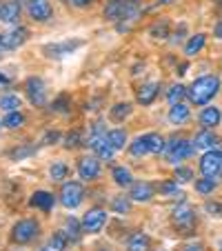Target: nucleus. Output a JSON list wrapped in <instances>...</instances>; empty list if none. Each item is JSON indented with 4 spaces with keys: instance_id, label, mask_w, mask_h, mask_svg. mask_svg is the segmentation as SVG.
I'll return each instance as SVG.
<instances>
[{
    "instance_id": "nucleus-1",
    "label": "nucleus",
    "mask_w": 222,
    "mask_h": 251,
    "mask_svg": "<svg viewBox=\"0 0 222 251\" xmlns=\"http://www.w3.org/2000/svg\"><path fill=\"white\" fill-rule=\"evenodd\" d=\"M218 91H220V78L218 76H202V78L191 82V87L187 89V96H189V100L196 104V107H202V104H207Z\"/></svg>"
},
{
    "instance_id": "nucleus-2",
    "label": "nucleus",
    "mask_w": 222,
    "mask_h": 251,
    "mask_svg": "<svg viewBox=\"0 0 222 251\" xmlns=\"http://www.w3.org/2000/svg\"><path fill=\"white\" fill-rule=\"evenodd\" d=\"M140 14V0H109L104 5L107 20H133Z\"/></svg>"
},
{
    "instance_id": "nucleus-3",
    "label": "nucleus",
    "mask_w": 222,
    "mask_h": 251,
    "mask_svg": "<svg viewBox=\"0 0 222 251\" xmlns=\"http://www.w3.org/2000/svg\"><path fill=\"white\" fill-rule=\"evenodd\" d=\"M165 147V138L160 133H145L131 142L129 151H131V156H147V153H162Z\"/></svg>"
},
{
    "instance_id": "nucleus-4",
    "label": "nucleus",
    "mask_w": 222,
    "mask_h": 251,
    "mask_svg": "<svg viewBox=\"0 0 222 251\" xmlns=\"http://www.w3.org/2000/svg\"><path fill=\"white\" fill-rule=\"evenodd\" d=\"M171 220H173L175 229L180 233H184V236H189V233L196 231V213L189 204H184V202L178 204L173 209V213H171Z\"/></svg>"
},
{
    "instance_id": "nucleus-5",
    "label": "nucleus",
    "mask_w": 222,
    "mask_h": 251,
    "mask_svg": "<svg viewBox=\"0 0 222 251\" xmlns=\"http://www.w3.org/2000/svg\"><path fill=\"white\" fill-rule=\"evenodd\" d=\"M38 231H40V225L36 220H31V218L18 220L14 225V229H11V240L16 245H27V242H31L33 238L38 236Z\"/></svg>"
},
{
    "instance_id": "nucleus-6",
    "label": "nucleus",
    "mask_w": 222,
    "mask_h": 251,
    "mask_svg": "<svg viewBox=\"0 0 222 251\" xmlns=\"http://www.w3.org/2000/svg\"><path fill=\"white\" fill-rule=\"evenodd\" d=\"M82 198H85V189H82L80 182L74 180V182H65V185H62V189H60V202H62V207L76 209V207H80Z\"/></svg>"
},
{
    "instance_id": "nucleus-7",
    "label": "nucleus",
    "mask_w": 222,
    "mask_h": 251,
    "mask_svg": "<svg viewBox=\"0 0 222 251\" xmlns=\"http://www.w3.org/2000/svg\"><path fill=\"white\" fill-rule=\"evenodd\" d=\"M200 171H202V176H207V178H220L222 176V151H218V149H211V151H207L202 156V160H200Z\"/></svg>"
},
{
    "instance_id": "nucleus-8",
    "label": "nucleus",
    "mask_w": 222,
    "mask_h": 251,
    "mask_svg": "<svg viewBox=\"0 0 222 251\" xmlns=\"http://www.w3.org/2000/svg\"><path fill=\"white\" fill-rule=\"evenodd\" d=\"M104 223H107V211H104V209H100V207L89 209V211L82 216V220H80L82 231H85V233H98V231H102Z\"/></svg>"
},
{
    "instance_id": "nucleus-9",
    "label": "nucleus",
    "mask_w": 222,
    "mask_h": 251,
    "mask_svg": "<svg viewBox=\"0 0 222 251\" xmlns=\"http://www.w3.org/2000/svg\"><path fill=\"white\" fill-rule=\"evenodd\" d=\"M194 142L184 140V138H180V140H171L169 145H167V160L171 162V165H175V162L184 160V158H189L191 153H194Z\"/></svg>"
},
{
    "instance_id": "nucleus-10",
    "label": "nucleus",
    "mask_w": 222,
    "mask_h": 251,
    "mask_svg": "<svg viewBox=\"0 0 222 251\" xmlns=\"http://www.w3.org/2000/svg\"><path fill=\"white\" fill-rule=\"evenodd\" d=\"M27 14L33 23H47V20L53 16L51 2H49V0H29Z\"/></svg>"
},
{
    "instance_id": "nucleus-11",
    "label": "nucleus",
    "mask_w": 222,
    "mask_h": 251,
    "mask_svg": "<svg viewBox=\"0 0 222 251\" xmlns=\"http://www.w3.org/2000/svg\"><path fill=\"white\" fill-rule=\"evenodd\" d=\"M25 91H27V98L31 104H36V107H43L45 100H47V96H45V85L40 78L31 76L27 78V82H25Z\"/></svg>"
},
{
    "instance_id": "nucleus-12",
    "label": "nucleus",
    "mask_w": 222,
    "mask_h": 251,
    "mask_svg": "<svg viewBox=\"0 0 222 251\" xmlns=\"http://www.w3.org/2000/svg\"><path fill=\"white\" fill-rule=\"evenodd\" d=\"M98 174H100L98 158L87 156V158H80V160H78V176H80L82 180H96Z\"/></svg>"
},
{
    "instance_id": "nucleus-13",
    "label": "nucleus",
    "mask_w": 222,
    "mask_h": 251,
    "mask_svg": "<svg viewBox=\"0 0 222 251\" xmlns=\"http://www.w3.org/2000/svg\"><path fill=\"white\" fill-rule=\"evenodd\" d=\"M20 18V0H7L0 5V20L7 25L18 23Z\"/></svg>"
},
{
    "instance_id": "nucleus-14",
    "label": "nucleus",
    "mask_w": 222,
    "mask_h": 251,
    "mask_svg": "<svg viewBox=\"0 0 222 251\" xmlns=\"http://www.w3.org/2000/svg\"><path fill=\"white\" fill-rule=\"evenodd\" d=\"M129 198L136 200V202H147V200L153 198V185L151 182H133L131 191H129Z\"/></svg>"
},
{
    "instance_id": "nucleus-15",
    "label": "nucleus",
    "mask_w": 222,
    "mask_h": 251,
    "mask_svg": "<svg viewBox=\"0 0 222 251\" xmlns=\"http://www.w3.org/2000/svg\"><path fill=\"white\" fill-rule=\"evenodd\" d=\"M80 40H67V43H60V45H47V47L43 49L45 53H47L49 58H53V56H65V53H71L76 47H80Z\"/></svg>"
},
{
    "instance_id": "nucleus-16",
    "label": "nucleus",
    "mask_w": 222,
    "mask_h": 251,
    "mask_svg": "<svg viewBox=\"0 0 222 251\" xmlns=\"http://www.w3.org/2000/svg\"><path fill=\"white\" fill-rule=\"evenodd\" d=\"M27 36H29V31L25 27H18V29H14V31H9V33H5L2 36V43H5V49H18L20 45L27 40Z\"/></svg>"
},
{
    "instance_id": "nucleus-17",
    "label": "nucleus",
    "mask_w": 222,
    "mask_h": 251,
    "mask_svg": "<svg viewBox=\"0 0 222 251\" xmlns=\"http://www.w3.org/2000/svg\"><path fill=\"white\" fill-rule=\"evenodd\" d=\"M220 120H222V114L218 107H204L202 114H200V125L204 129H216L220 125Z\"/></svg>"
},
{
    "instance_id": "nucleus-18",
    "label": "nucleus",
    "mask_w": 222,
    "mask_h": 251,
    "mask_svg": "<svg viewBox=\"0 0 222 251\" xmlns=\"http://www.w3.org/2000/svg\"><path fill=\"white\" fill-rule=\"evenodd\" d=\"M218 145H220V140H218V138L213 136L209 129L200 131L198 136L194 138V147H196V149H207V151H211V149H216Z\"/></svg>"
},
{
    "instance_id": "nucleus-19",
    "label": "nucleus",
    "mask_w": 222,
    "mask_h": 251,
    "mask_svg": "<svg viewBox=\"0 0 222 251\" xmlns=\"http://www.w3.org/2000/svg\"><path fill=\"white\" fill-rule=\"evenodd\" d=\"M53 194H49V191H36V194L31 196V200H29V204L36 209H43V211H51L53 207Z\"/></svg>"
},
{
    "instance_id": "nucleus-20",
    "label": "nucleus",
    "mask_w": 222,
    "mask_h": 251,
    "mask_svg": "<svg viewBox=\"0 0 222 251\" xmlns=\"http://www.w3.org/2000/svg\"><path fill=\"white\" fill-rule=\"evenodd\" d=\"M189 107H184L182 102H178V104H171V109H169V123L171 125H184L187 120H189Z\"/></svg>"
},
{
    "instance_id": "nucleus-21",
    "label": "nucleus",
    "mask_w": 222,
    "mask_h": 251,
    "mask_svg": "<svg viewBox=\"0 0 222 251\" xmlns=\"http://www.w3.org/2000/svg\"><path fill=\"white\" fill-rule=\"evenodd\" d=\"M156 96H158V85L156 82H147V85H142L140 89H138L136 98H138V102L147 107V104H151L153 100H156Z\"/></svg>"
},
{
    "instance_id": "nucleus-22",
    "label": "nucleus",
    "mask_w": 222,
    "mask_h": 251,
    "mask_svg": "<svg viewBox=\"0 0 222 251\" xmlns=\"http://www.w3.org/2000/svg\"><path fill=\"white\" fill-rule=\"evenodd\" d=\"M149 247H151V240H149V236L147 233H133L131 238L127 240V251H149Z\"/></svg>"
},
{
    "instance_id": "nucleus-23",
    "label": "nucleus",
    "mask_w": 222,
    "mask_h": 251,
    "mask_svg": "<svg viewBox=\"0 0 222 251\" xmlns=\"http://www.w3.org/2000/svg\"><path fill=\"white\" fill-rule=\"evenodd\" d=\"M114 182L118 187H129L133 185V178H131V171L127 169V167H114Z\"/></svg>"
},
{
    "instance_id": "nucleus-24",
    "label": "nucleus",
    "mask_w": 222,
    "mask_h": 251,
    "mask_svg": "<svg viewBox=\"0 0 222 251\" xmlns=\"http://www.w3.org/2000/svg\"><path fill=\"white\" fill-rule=\"evenodd\" d=\"M62 231H65L67 236H69V240H71V242H76L78 238H80V233H82V225L78 223V220L74 218V216H71V218H67L65 229H62Z\"/></svg>"
},
{
    "instance_id": "nucleus-25",
    "label": "nucleus",
    "mask_w": 222,
    "mask_h": 251,
    "mask_svg": "<svg viewBox=\"0 0 222 251\" xmlns=\"http://www.w3.org/2000/svg\"><path fill=\"white\" fill-rule=\"evenodd\" d=\"M202 47H204V33H196V36L189 38V43L184 45V53L187 56H196Z\"/></svg>"
},
{
    "instance_id": "nucleus-26",
    "label": "nucleus",
    "mask_w": 222,
    "mask_h": 251,
    "mask_svg": "<svg viewBox=\"0 0 222 251\" xmlns=\"http://www.w3.org/2000/svg\"><path fill=\"white\" fill-rule=\"evenodd\" d=\"M107 138L114 145L116 151H118V149L124 147V142H127V131L124 129H111V131H107Z\"/></svg>"
},
{
    "instance_id": "nucleus-27",
    "label": "nucleus",
    "mask_w": 222,
    "mask_h": 251,
    "mask_svg": "<svg viewBox=\"0 0 222 251\" xmlns=\"http://www.w3.org/2000/svg\"><path fill=\"white\" fill-rule=\"evenodd\" d=\"M127 116H131V104L129 102H118L116 107H111V118H114L116 123L124 120Z\"/></svg>"
},
{
    "instance_id": "nucleus-28",
    "label": "nucleus",
    "mask_w": 222,
    "mask_h": 251,
    "mask_svg": "<svg viewBox=\"0 0 222 251\" xmlns=\"http://www.w3.org/2000/svg\"><path fill=\"white\" fill-rule=\"evenodd\" d=\"M67 245H69V236H67L65 231H58L51 236V240H49V247H51L53 251H65Z\"/></svg>"
},
{
    "instance_id": "nucleus-29",
    "label": "nucleus",
    "mask_w": 222,
    "mask_h": 251,
    "mask_svg": "<svg viewBox=\"0 0 222 251\" xmlns=\"http://www.w3.org/2000/svg\"><path fill=\"white\" fill-rule=\"evenodd\" d=\"M23 123H25V116L20 111H9L5 116V120H2V125L7 129H18V127H23Z\"/></svg>"
},
{
    "instance_id": "nucleus-30",
    "label": "nucleus",
    "mask_w": 222,
    "mask_h": 251,
    "mask_svg": "<svg viewBox=\"0 0 222 251\" xmlns=\"http://www.w3.org/2000/svg\"><path fill=\"white\" fill-rule=\"evenodd\" d=\"M18 107H20V98L18 96H2V98H0V109L2 111H7V114H9V111H18Z\"/></svg>"
},
{
    "instance_id": "nucleus-31",
    "label": "nucleus",
    "mask_w": 222,
    "mask_h": 251,
    "mask_svg": "<svg viewBox=\"0 0 222 251\" xmlns=\"http://www.w3.org/2000/svg\"><path fill=\"white\" fill-rule=\"evenodd\" d=\"M216 180H213V178H207V176H204V178H200L198 182H196V191H198V194H202V196H207V194H213V189H216Z\"/></svg>"
},
{
    "instance_id": "nucleus-32",
    "label": "nucleus",
    "mask_w": 222,
    "mask_h": 251,
    "mask_svg": "<svg viewBox=\"0 0 222 251\" xmlns=\"http://www.w3.org/2000/svg\"><path fill=\"white\" fill-rule=\"evenodd\" d=\"M184 96H187V89H184L182 85H173L169 91H167V100H169V104H178Z\"/></svg>"
},
{
    "instance_id": "nucleus-33",
    "label": "nucleus",
    "mask_w": 222,
    "mask_h": 251,
    "mask_svg": "<svg viewBox=\"0 0 222 251\" xmlns=\"http://www.w3.org/2000/svg\"><path fill=\"white\" fill-rule=\"evenodd\" d=\"M160 194L162 196H178V198L182 196V194H180V189H178V180H175V178H173V180L162 182V185H160Z\"/></svg>"
},
{
    "instance_id": "nucleus-34",
    "label": "nucleus",
    "mask_w": 222,
    "mask_h": 251,
    "mask_svg": "<svg viewBox=\"0 0 222 251\" xmlns=\"http://www.w3.org/2000/svg\"><path fill=\"white\" fill-rule=\"evenodd\" d=\"M49 176H51V180H62V178H67V165L53 162L51 169H49Z\"/></svg>"
},
{
    "instance_id": "nucleus-35",
    "label": "nucleus",
    "mask_w": 222,
    "mask_h": 251,
    "mask_svg": "<svg viewBox=\"0 0 222 251\" xmlns=\"http://www.w3.org/2000/svg\"><path fill=\"white\" fill-rule=\"evenodd\" d=\"M111 209H114V213H129V198H124V196H118V198H114V202H111Z\"/></svg>"
},
{
    "instance_id": "nucleus-36",
    "label": "nucleus",
    "mask_w": 222,
    "mask_h": 251,
    "mask_svg": "<svg viewBox=\"0 0 222 251\" xmlns=\"http://www.w3.org/2000/svg\"><path fill=\"white\" fill-rule=\"evenodd\" d=\"M173 178L178 182H189L191 178H194V171L187 169V167H178V169H175V174H173Z\"/></svg>"
},
{
    "instance_id": "nucleus-37",
    "label": "nucleus",
    "mask_w": 222,
    "mask_h": 251,
    "mask_svg": "<svg viewBox=\"0 0 222 251\" xmlns=\"http://www.w3.org/2000/svg\"><path fill=\"white\" fill-rule=\"evenodd\" d=\"M151 36L153 38H167V23L162 20V23H158V25H153L151 27Z\"/></svg>"
},
{
    "instance_id": "nucleus-38",
    "label": "nucleus",
    "mask_w": 222,
    "mask_h": 251,
    "mask_svg": "<svg viewBox=\"0 0 222 251\" xmlns=\"http://www.w3.org/2000/svg\"><path fill=\"white\" fill-rule=\"evenodd\" d=\"M207 211L211 213V216H222V204H218V202H207Z\"/></svg>"
},
{
    "instance_id": "nucleus-39",
    "label": "nucleus",
    "mask_w": 222,
    "mask_h": 251,
    "mask_svg": "<svg viewBox=\"0 0 222 251\" xmlns=\"http://www.w3.org/2000/svg\"><path fill=\"white\" fill-rule=\"evenodd\" d=\"M78 138H80V133H78V131L69 133V136H67V142H65V145H67V147H76V145H78Z\"/></svg>"
},
{
    "instance_id": "nucleus-40",
    "label": "nucleus",
    "mask_w": 222,
    "mask_h": 251,
    "mask_svg": "<svg viewBox=\"0 0 222 251\" xmlns=\"http://www.w3.org/2000/svg\"><path fill=\"white\" fill-rule=\"evenodd\" d=\"M182 251H202V247H200L198 242H191V245H184Z\"/></svg>"
},
{
    "instance_id": "nucleus-41",
    "label": "nucleus",
    "mask_w": 222,
    "mask_h": 251,
    "mask_svg": "<svg viewBox=\"0 0 222 251\" xmlns=\"http://www.w3.org/2000/svg\"><path fill=\"white\" fill-rule=\"evenodd\" d=\"M58 138H60V136H58V133H56V131H53V133H47V136H45V142H47V145H51V140H53V142H56V140H58Z\"/></svg>"
},
{
    "instance_id": "nucleus-42",
    "label": "nucleus",
    "mask_w": 222,
    "mask_h": 251,
    "mask_svg": "<svg viewBox=\"0 0 222 251\" xmlns=\"http://www.w3.org/2000/svg\"><path fill=\"white\" fill-rule=\"evenodd\" d=\"M71 2H74L76 7H87V5H91L94 0H71Z\"/></svg>"
},
{
    "instance_id": "nucleus-43",
    "label": "nucleus",
    "mask_w": 222,
    "mask_h": 251,
    "mask_svg": "<svg viewBox=\"0 0 222 251\" xmlns=\"http://www.w3.org/2000/svg\"><path fill=\"white\" fill-rule=\"evenodd\" d=\"M5 85H9V78L5 74H0V87H5Z\"/></svg>"
},
{
    "instance_id": "nucleus-44",
    "label": "nucleus",
    "mask_w": 222,
    "mask_h": 251,
    "mask_svg": "<svg viewBox=\"0 0 222 251\" xmlns=\"http://www.w3.org/2000/svg\"><path fill=\"white\" fill-rule=\"evenodd\" d=\"M216 36H218V38H222V23L216 27Z\"/></svg>"
},
{
    "instance_id": "nucleus-45",
    "label": "nucleus",
    "mask_w": 222,
    "mask_h": 251,
    "mask_svg": "<svg viewBox=\"0 0 222 251\" xmlns=\"http://www.w3.org/2000/svg\"><path fill=\"white\" fill-rule=\"evenodd\" d=\"M169 2H173V0H158L156 7H160V5H169Z\"/></svg>"
},
{
    "instance_id": "nucleus-46",
    "label": "nucleus",
    "mask_w": 222,
    "mask_h": 251,
    "mask_svg": "<svg viewBox=\"0 0 222 251\" xmlns=\"http://www.w3.org/2000/svg\"><path fill=\"white\" fill-rule=\"evenodd\" d=\"M0 49H5V43H2V36H0Z\"/></svg>"
},
{
    "instance_id": "nucleus-47",
    "label": "nucleus",
    "mask_w": 222,
    "mask_h": 251,
    "mask_svg": "<svg viewBox=\"0 0 222 251\" xmlns=\"http://www.w3.org/2000/svg\"><path fill=\"white\" fill-rule=\"evenodd\" d=\"M40 251H51V247H45V249H40Z\"/></svg>"
},
{
    "instance_id": "nucleus-48",
    "label": "nucleus",
    "mask_w": 222,
    "mask_h": 251,
    "mask_svg": "<svg viewBox=\"0 0 222 251\" xmlns=\"http://www.w3.org/2000/svg\"><path fill=\"white\" fill-rule=\"evenodd\" d=\"M216 2H222V0H216Z\"/></svg>"
},
{
    "instance_id": "nucleus-49",
    "label": "nucleus",
    "mask_w": 222,
    "mask_h": 251,
    "mask_svg": "<svg viewBox=\"0 0 222 251\" xmlns=\"http://www.w3.org/2000/svg\"><path fill=\"white\" fill-rule=\"evenodd\" d=\"M65 2H69V0H65Z\"/></svg>"
},
{
    "instance_id": "nucleus-50",
    "label": "nucleus",
    "mask_w": 222,
    "mask_h": 251,
    "mask_svg": "<svg viewBox=\"0 0 222 251\" xmlns=\"http://www.w3.org/2000/svg\"><path fill=\"white\" fill-rule=\"evenodd\" d=\"M102 251H107V249H102Z\"/></svg>"
},
{
    "instance_id": "nucleus-51",
    "label": "nucleus",
    "mask_w": 222,
    "mask_h": 251,
    "mask_svg": "<svg viewBox=\"0 0 222 251\" xmlns=\"http://www.w3.org/2000/svg\"><path fill=\"white\" fill-rule=\"evenodd\" d=\"M220 251H222V249H220Z\"/></svg>"
}]
</instances>
